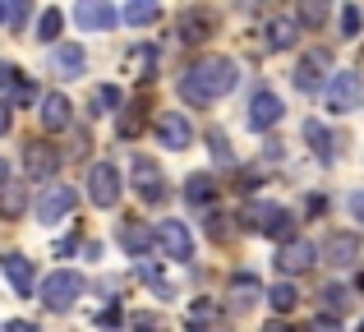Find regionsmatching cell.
<instances>
[{
    "mask_svg": "<svg viewBox=\"0 0 364 332\" xmlns=\"http://www.w3.org/2000/svg\"><path fill=\"white\" fill-rule=\"evenodd\" d=\"M152 60H157V55H152V46H143V51H134V70H152Z\"/></svg>",
    "mask_w": 364,
    "mask_h": 332,
    "instance_id": "obj_35",
    "label": "cell"
},
{
    "mask_svg": "<svg viewBox=\"0 0 364 332\" xmlns=\"http://www.w3.org/2000/svg\"><path fill=\"white\" fill-rule=\"evenodd\" d=\"M213 194H217V189H213V180H208V176H189L185 180V198L194 208H208V203H213Z\"/></svg>",
    "mask_w": 364,
    "mask_h": 332,
    "instance_id": "obj_25",
    "label": "cell"
},
{
    "mask_svg": "<svg viewBox=\"0 0 364 332\" xmlns=\"http://www.w3.org/2000/svg\"><path fill=\"white\" fill-rule=\"evenodd\" d=\"M14 83H18V70L9 60H0V88H14Z\"/></svg>",
    "mask_w": 364,
    "mask_h": 332,
    "instance_id": "obj_34",
    "label": "cell"
},
{
    "mask_svg": "<svg viewBox=\"0 0 364 332\" xmlns=\"http://www.w3.org/2000/svg\"><path fill=\"white\" fill-rule=\"evenodd\" d=\"M28 208V185H0V217H18Z\"/></svg>",
    "mask_w": 364,
    "mask_h": 332,
    "instance_id": "obj_23",
    "label": "cell"
},
{
    "mask_svg": "<svg viewBox=\"0 0 364 332\" xmlns=\"http://www.w3.org/2000/svg\"><path fill=\"white\" fill-rule=\"evenodd\" d=\"M176 37L180 42H203V37H213V14L208 9H189V14H180L176 18Z\"/></svg>",
    "mask_w": 364,
    "mask_h": 332,
    "instance_id": "obj_14",
    "label": "cell"
},
{
    "mask_svg": "<svg viewBox=\"0 0 364 332\" xmlns=\"http://www.w3.org/2000/svg\"><path fill=\"white\" fill-rule=\"evenodd\" d=\"M0 268H5L9 287H14L18 296H28V291L37 287V272H33V263H28L23 254H5V259H0Z\"/></svg>",
    "mask_w": 364,
    "mask_h": 332,
    "instance_id": "obj_16",
    "label": "cell"
},
{
    "mask_svg": "<svg viewBox=\"0 0 364 332\" xmlns=\"http://www.w3.org/2000/svg\"><path fill=\"white\" fill-rule=\"evenodd\" d=\"M134 194L143 198V203H161V198L171 194L166 189V176H161V166L152 162V157H134Z\"/></svg>",
    "mask_w": 364,
    "mask_h": 332,
    "instance_id": "obj_5",
    "label": "cell"
},
{
    "mask_svg": "<svg viewBox=\"0 0 364 332\" xmlns=\"http://www.w3.org/2000/svg\"><path fill=\"white\" fill-rule=\"evenodd\" d=\"M282 97H277V92H254V97H249V129H272L277 120H282Z\"/></svg>",
    "mask_w": 364,
    "mask_h": 332,
    "instance_id": "obj_12",
    "label": "cell"
},
{
    "mask_svg": "<svg viewBox=\"0 0 364 332\" xmlns=\"http://www.w3.org/2000/svg\"><path fill=\"white\" fill-rule=\"evenodd\" d=\"M267 42H272L277 51L295 46V42H300V23H295V18H286V14H277L272 23H267Z\"/></svg>",
    "mask_w": 364,
    "mask_h": 332,
    "instance_id": "obj_20",
    "label": "cell"
},
{
    "mask_svg": "<svg viewBox=\"0 0 364 332\" xmlns=\"http://www.w3.org/2000/svg\"><path fill=\"white\" fill-rule=\"evenodd\" d=\"M23 171H28V180H51L60 171V148H51L46 139H33L23 148Z\"/></svg>",
    "mask_w": 364,
    "mask_h": 332,
    "instance_id": "obj_9",
    "label": "cell"
},
{
    "mask_svg": "<svg viewBox=\"0 0 364 332\" xmlns=\"http://www.w3.org/2000/svg\"><path fill=\"white\" fill-rule=\"evenodd\" d=\"M235 83H240V70H235L231 55H208V60H198L194 70L180 79V92H185V102H194V107H213Z\"/></svg>",
    "mask_w": 364,
    "mask_h": 332,
    "instance_id": "obj_1",
    "label": "cell"
},
{
    "mask_svg": "<svg viewBox=\"0 0 364 332\" xmlns=\"http://www.w3.org/2000/svg\"><path fill=\"white\" fill-rule=\"evenodd\" d=\"M263 296H267V305H272L277 314H291V309L300 305V291H295L291 282H277V287H272V291H263Z\"/></svg>",
    "mask_w": 364,
    "mask_h": 332,
    "instance_id": "obj_24",
    "label": "cell"
},
{
    "mask_svg": "<svg viewBox=\"0 0 364 332\" xmlns=\"http://www.w3.org/2000/svg\"><path fill=\"white\" fill-rule=\"evenodd\" d=\"M314 263H318V245H314V240H300V235H291V240L282 245V254H277V268H282V277L309 272Z\"/></svg>",
    "mask_w": 364,
    "mask_h": 332,
    "instance_id": "obj_6",
    "label": "cell"
},
{
    "mask_svg": "<svg viewBox=\"0 0 364 332\" xmlns=\"http://www.w3.org/2000/svg\"><path fill=\"white\" fill-rule=\"evenodd\" d=\"M226 222H231V217L213 213V217H208V235H217V240H226V235H231V226H226Z\"/></svg>",
    "mask_w": 364,
    "mask_h": 332,
    "instance_id": "obj_33",
    "label": "cell"
},
{
    "mask_svg": "<svg viewBox=\"0 0 364 332\" xmlns=\"http://www.w3.org/2000/svg\"><path fill=\"white\" fill-rule=\"evenodd\" d=\"M318 70H328V51H309L300 65H295V88H300V92H318L323 88Z\"/></svg>",
    "mask_w": 364,
    "mask_h": 332,
    "instance_id": "obj_15",
    "label": "cell"
},
{
    "mask_svg": "<svg viewBox=\"0 0 364 332\" xmlns=\"http://www.w3.org/2000/svg\"><path fill=\"white\" fill-rule=\"evenodd\" d=\"M83 65H88V60H83V46H74V42H65V46L51 51V70L60 74V79H79Z\"/></svg>",
    "mask_w": 364,
    "mask_h": 332,
    "instance_id": "obj_18",
    "label": "cell"
},
{
    "mask_svg": "<svg viewBox=\"0 0 364 332\" xmlns=\"http://www.w3.org/2000/svg\"><path fill=\"white\" fill-rule=\"evenodd\" d=\"M120 245H124V250L134 254V259H143V254H148V250H152L157 240H152V231H143V226L124 222V226H120Z\"/></svg>",
    "mask_w": 364,
    "mask_h": 332,
    "instance_id": "obj_21",
    "label": "cell"
},
{
    "mask_svg": "<svg viewBox=\"0 0 364 332\" xmlns=\"http://www.w3.org/2000/svg\"><path fill=\"white\" fill-rule=\"evenodd\" d=\"M350 213H355L360 222H364V194H355V198H350Z\"/></svg>",
    "mask_w": 364,
    "mask_h": 332,
    "instance_id": "obj_39",
    "label": "cell"
},
{
    "mask_svg": "<svg viewBox=\"0 0 364 332\" xmlns=\"http://www.w3.org/2000/svg\"><path fill=\"white\" fill-rule=\"evenodd\" d=\"M60 23H65L60 9H46V14L37 18V37H42V42H55V37H60Z\"/></svg>",
    "mask_w": 364,
    "mask_h": 332,
    "instance_id": "obj_30",
    "label": "cell"
},
{
    "mask_svg": "<svg viewBox=\"0 0 364 332\" xmlns=\"http://www.w3.org/2000/svg\"><path fill=\"white\" fill-rule=\"evenodd\" d=\"M323 259L332 263V268H355L360 263V235L355 231H337L323 240Z\"/></svg>",
    "mask_w": 364,
    "mask_h": 332,
    "instance_id": "obj_10",
    "label": "cell"
},
{
    "mask_svg": "<svg viewBox=\"0 0 364 332\" xmlns=\"http://www.w3.org/2000/svg\"><path fill=\"white\" fill-rule=\"evenodd\" d=\"M263 332H295V328H291V323H282V318H272V323H267Z\"/></svg>",
    "mask_w": 364,
    "mask_h": 332,
    "instance_id": "obj_40",
    "label": "cell"
},
{
    "mask_svg": "<svg viewBox=\"0 0 364 332\" xmlns=\"http://www.w3.org/2000/svg\"><path fill=\"white\" fill-rule=\"evenodd\" d=\"M309 332H341V323H337V318H314V323H309Z\"/></svg>",
    "mask_w": 364,
    "mask_h": 332,
    "instance_id": "obj_36",
    "label": "cell"
},
{
    "mask_svg": "<svg viewBox=\"0 0 364 332\" xmlns=\"http://www.w3.org/2000/svg\"><path fill=\"white\" fill-rule=\"evenodd\" d=\"M0 185H9V166L5 162H0Z\"/></svg>",
    "mask_w": 364,
    "mask_h": 332,
    "instance_id": "obj_42",
    "label": "cell"
},
{
    "mask_svg": "<svg viewBox=\"0 0 364 332\" xmlns=\"http://www.w3.org/2000/svg\"><path fill=\"white\" fill-rule=\"evenodd\" d=\"M304 139L314 144V153H318V157H332V134L318 125V120H309V125H304Z\"/></svg>",
    "mask_w": 364,
    "mask_h": 332,
    "instance_id": "obj_29",
    "label": "cell"
},
{
    "mask_svg": "<svg viewBox=\"0 0 364 332\" xmlns=\"http://www.w3.org/2000/svg\"><path fill=\"white\" fill-rule=\"evenodd\" d=\"M323 305H328L332 314H346L350 309V291L341 287V282H332V287H323Z\"/></svg>",
    "mask_w": 364,
    "mask_h": 332,
    "instance_id": "obj_28",
    "label": "cell"
},
{
    "mask_svg": "<svg viewBox=\"0 0 364 332\" xmlns=\"http://www.w3.org/2000/svg\"><path fill=\"white\" fill-rule=\"evenodd\" d=\"M70 116H74V107H70L65 92H46V97H42V125L46 129H65V125H70Z\"/></svg>",
    "mask_w": 364,
    "mask_h": 332,
    "instance_id": "obj_19",
    "label": "cell"
},
{
    "mask_svg": "<svg viewBox=\"0 0 364 332\" xmlns=\"http://www.w3.org/2000/svg\"><path fill=\"white\" fill-rule=\"evenodd\" d=\"M157 139H161V148H189L194 144V125H189L180 111H161V120H157Z\"/></svg>",
    "mask_w": 364,
    "mask_h": 332,
    "instance_id": "obj_11",
    "label": "cell"
},
{
    "mask_svg": "<svg viewBox=\"0 0 364 332\" xmlns=\"http://www.w3.org/2000/svg\"><path fill=\"white\" fill-rule=\"evenodd\" d=\"M74 18H79V28H88V33H107V28L120 23V14L107 5V0H83V5L74 9Z\"/></svg>",
    "mask_w": 364,
    "mask_h": 332,
    "instance_id": "obj_13",
    "label": "cell"
},
{
    "mask_svg": "<svg viewBox=\"0 0 364 332\" xmlns=\"http://www.w3.org/2000/svg\"><path fill=\"white\" fill-rule=\"evenodd\" d=\"M5 18H9V5H5V0H0V23H5Z\"/></svg>",
    "mask_w": 364,
    "mask_h": 332,
    "instance_id": "obj_43",
    "label": "cell"
},
{
    "mask_svg": "<svg viewBox=\"0 0 364 332\" xmlns=\"http://www.w3.org/2000/svg\"><path fill=\"white\" fill-rule=\"evenodd\" d=\"M83 287H88V282H83V272L60 268V272H51V277L42 282V305H46V309H55V314H65V309L79 305Z\"/></svg>",
    "mask_w": 364,
    "mask_h": 332,
    "instance_id": "obj_2",
    "label": "cell"
},
{
    "mask_svg": "<svg viewBox=\"0 0 364 332\" xmlns=\"http://www.w3.org/2000/svg\"><path fill=\"white\" fill-rule=\"evenodd\" d=\"M88 198L97 208H116L120 203V171L111 162H97L88 171Z\"/></svg>",
    "mask_w": 364,
    "mask_h": 332,
    "instance_id": "obj_7",
    "label": "cell"
},
{
    "mask_svg": "<svg viewBox=\"0 0 364 332\" xmlns=\"http://www.w3.org/2000/svg\"><path fill=\"white\" fill-rule=\"evenodd\" d=\"M152 240H157V250L166 254L171 263H189V259H194V235H189L185 222H157Z\"/></svg>",
    "mask_w": 364,
    "mask_h": 332,
    "instance_id": "obj_3",
    "label": "cell"
},
{
    "mask_svg": "<svg viewBox=\"0 0 364 332\" xmlns=\"http://www.w3.org/2000/svg\"><path fill=\"white\" fill-rule=\"evenodd\" d=\"M231 309H249V305H258L263 300V282L254 277V272H240V277H231Z\"/></svg>",
    "mask_w": 364,
    "mask_h": 332,
    "instance_id": "obj_17",
    "label": "cell"
},
{
    "mask_svg": "<svg viewBox=\"0 0 364 332\" xmlns=\"http://www.w3.org/2000/svg\"><path fill=\"white\" fill-rule=\"evenodd\" d=\"M9 125H14V116H9V107L0 102V134H9Z\"/></svg>",
    "mask_w": 364,
    "mask_h": 332,
    "instance_id": "obj_37",
    "label": "cell"
},
{
    "mask_svg": "<svg viewBox=\"0 0 364 332\" xmlns=\"http://www.w3.org/2000/svg\"><path fill=\"white\" fill-rule=\"evenodd\" d=\"M5 332H37V328H33V323H9Z\"/></svg>",
    "mask_w": 364,
    "mask_h": 332,
    "instance_id": "obj_41",
    "label": "cell"
},
{
    "mask_svg": "<svg viewBox=\"0 0 364 332\" xmlns=\"http://www.w3.org/2000/svg\"><path fill=\"white\" fill-rule=\"evenodd\" d=\"M74 208H79V194H74L70 185H51L42 194V203H37V222H42V226H55V222H65Z\"/></svg>",
    "mask_w": 364,
    "mask_h": 332,
    "instance_id": "obj_8",
    "label": "cell"
},
{
    "mask_svg": "<svg viewBox=\"0 0 364 332\" xmlns=\"http://www.w3.org/2000/svg\"><path fill=\"white\" fill-rule=\"evenodd\" d=\"M213 318H217V309H213V300H194V305H189V318H185V323L189 328H194V332H213Z\"/></svg>",
    "mask_w": 364,
    "mask_h": 332,
    "instance_id": "obj_27",
    "label": "cell"
},
{
    "mask_svg": "<svg viewBox=\"0 0 364 332\" xmlns=\"http://www.w3.org/2000/svg\"><path fill=\"white\" fill-rule=\"evenodd\" d=\"M124 23H134V28H148V23H157L161 18V5H152V0H134V5H124Z\"/></svg>",
    "mask_w": 364,
    "mask_h": 332,
    "instance_id": "obj_22",
    "label": "cell"
},
{
    "mask_svg": "<svg viewBox=\"0 0 364 332\" xmlns=\"http://www.w3.org/2000/svg\"><path fill=\"white\" fill-rule=\"evenodd\" d=\"M360 23H364V18H360V9H355V5L341 9V28H346V37H355V33H360Z\"/></svg>",
    "mask_w": 364,
    "mask_h": 332,
    "instance_id": "obj_32",
    "label": "cell"
},
{
    "mask_svg": "<svg viewBox=\"0 0 364 332\" xmlns=\"http://www.w3.org/2000/svg\"><path fill=\"white\" fill-rule=\"evenodd\" d=\"M152 328H157V318H152V314H143L139 323H134V332H152Z\"/></svg>",
    "mask_w": 364,
    "mask_h": 332,
    "instance_id": "obj_38",
    "label": "cell"
},
{
    "mask_svg": "<svg viewBox=\"0 0 364 332\" xmlns=\"http://www.w3.org/2000/svg\"><path fill=\"white\" fill-rule=\"evenodd\" d=\"M360 92H364L360 74H355V70H337V74L328 79V111H337V116H350V111L360 107Z\"/></svg>",
    "mask_w": 364,
    "mask_h": 332,
    "instance_id": "obj_4",
    "label": "cell"
},
{
    "mask_svg": "<svg viewBox=\"0 0 364 332\" xmlns=\"http://www.w3.org/2000/svg\"><path fill=\"white\" fill-rule=\"evenodd\" d=\"M116 107H120V88L102 83V88L92 92V116H116Z\"/></svg>",
    "mask_w": 364,
    "mask_h": 332,
    "instance_id": "obj_26",
    "label": "cell"
},
{
    "mask_svg": "<svg viewBox=\"0 0 364 332\" xmlns=\"http://www.w3.org/2000/svg\"><path fill=\"white\" fill-rule=\"evenodd\" d=\"M360 332H364V323H360Z\"/></svg>",
    "mask_w": 364,
    "mask_h": 332,
    "instance_id": "obj_44",
    "label": "cell"
},
{
    "mask_svg": "<svg viewBox=\"0 0 364 332\" xmlns=\"http://www.w3.org/2000/svg\"><path fill=\"white\" fill-rule=\"evenodd\" d=\"M323 18H328V5H323V0H304V5H300V14H295V23L323 28Z\"/></svg>",
    "mask_w": 364,
    "mask_h": 332,
    "instance_id": "obj_31",
    "label": "cell"
}]
</instances>
